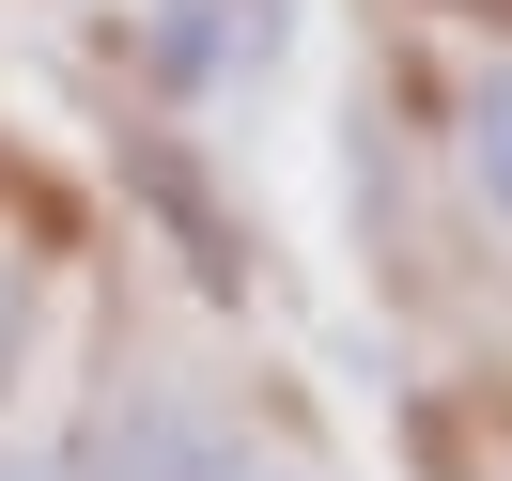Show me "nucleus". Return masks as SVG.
<instances>
[{
    "mask_svg": "<svg viewBox=\"0 0 512 481\" xmlns=\"http://www.w3.org/2000/svg\"><path fill=\"white\" fill-rule=\"evenodd\" d=\"M47 202L32 187H0V404H16V373H32V326H47Z\"/></svg>",
    "mask_w": 512,
    "mask_h": 481,
    "instance_id": "nucleus-3",
    "label": "nucleus"
},
{
    "mask_svg": "<svg viewBox=\"0 0 512 481\" xmlns=\"http://www.w3.org/2000/svg\"><path fill=\"white\" fill-rule=\"evenodd\" d=\"M419 16H450V32H512V0H419Z\"/></svg>",
    "mask_w": 512,
    "mask_h": 481,
    "instance_id": "nucleus-5",
    "label": "nucleus"
},
{
    "mask_svg": "<svg viewBox=\"0 0 512 481\" xmlns=\"http://www.w3.org/2000/svg\"><path fill=\"white\" fill-rule=\"evenodd\" d=\"M0 481H63V466H32V450H0Z\"/></svg>",
    "mask_w": 512,
    "mask_h": 481,
    "instance_id": "nucleus-6",
    "label": "nucleus"
},
{
    "mask_svg": "<svg viewBox=\"0 0 512 481\" xmlns=\"http://www.w3.org/2000/svg\"><path fill=\"white\" fill-rule=\"evenodd\" d=\"M63 481H295L264 466V450H233L218 419L187 404V388H125V404H94V435H78Z\"/></svg>",
    "mask_w": 512,
    "mask_h": 481,
    "instance_id": "nucleus-2",
    "label": "nucleus"
},
{
    "mask_svg": "<svg viewBox=\"0 0 512 481\" xmlns=\"http://www.w3.org/2000/svg\"><path fill=\"white\" fill-rule=\"evenodd\" d=\"M109 156H125V202L171 233V249H187V280H202V295H249V218L218 202V171H202L187 140L156 125V109H125V125H109Z\"/></svg>",
    "mask_w": 512,
    "mask_h": 481,
    "instance_id": "nucleus-1",
    "label": "nucleus"
},
{
    "mask_svg": "<svg viewBox=\"0 0 512 481\" xmlns=\"http://www.w3.org/2000/svg\"><path fill=\"white\" fill-rule=\"evenodd\" d=\"M466 187H481V218L512 233V63L466 94Z\"/></svg>",
    "mask_w": 512,
    "mask_h": 481,
    "instance_id": "nucleus-4",
    "label": "nucleus"
}]
</instances>
